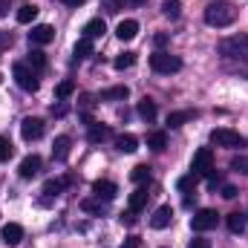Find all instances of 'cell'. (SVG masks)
Segmentation results:
<instances>
[{
    "label": "cell",
    "instance_id": "29",
    "mask_svg": "<svg viewBox=\"0 0 248 248\" xmlns=\"http://www.w3.org/2000/svg\"><path fill=\"white\" fill-rule=\"evenodd\" d=\"M196 179H199L196 173H187V176H182V179L176 182V187H179L182 193H196Z\"/></svg>",
    "mask_w": 248,
    "mask_h": 248
},
{
    "label": "cell",
    "instance_id": "47",
    "mask_svg": "<svg viewBox=\"0 0 248 248\" xmlns=\"http://www.w3.org/2000/svg\"><path fill=\"white\" fill-rule=\"evenodd\" d=\"M6 12H9V0H0V17H6Z\"/></svg>",
    "mask_w": 248,
    "mask_h": 248
},
{
    "label": "cell",
    "instance_id": "22",
    "mask_svg": "<svg viewBox=\"0 0 248 248\" xmlns=\"http://www.w3.org/2000/svg\"><path fill=\"white\" fill-rule=\"evenodd\" d=\"M104 32H107V23H104L101 17H93V20L84 26V38H90V41H93V38H101Z\"/></svg>",
    "mask_w": 248,
    "mask_h": 248
},
{
    "label": "cell",
    "instance_id": "11",
    "mask_svg": "<svg viewBox=\"0 0 248 248\" xmlns=\"http://www.w3.org/2000/svg\"><path fill=\"white\" fill-rule=\"evenodd\" d=\"M93 193H95V199L110 202V199L119 193V185H116V182H110V179H95V182H93Z\"/></svg>",
    "mask_w": 248,
    "mask_h": 248
},
{
    "label": "cell",
    "instance_id": "37",
    "mask_svg": "<svg viewBox=\"0 0 248 248\" xmlns=\"http://www.w3.org/2000/svg\"><path fill=\"white\" fill-rule=\"evenodd\" d=\"M49 113H52L55 119H63V116L69 113V104H66V101H58V104H52V110H49Z\"/></svg>",
    "mask_w": 248,
    "mask_h": 248
},
{
    "label": "cell",
    "instance_id": "33",
    "mask_svg": "<svg viewBox=\"0 0 248 248\" xmlns=\"http://www.w3.org/2000/svg\"><path fill=\"white\" fill-rule=\"evenodd\" d=\"M133 63H136V52H122V55L113 61V66H116V69H130Z\"/></svg>",
    "mask_w": 248,
    "mask_h": 248
},
{
    "label": "cell",
    "instance_id": "44",
    "mask_svg": "<svg viewBox=\"0 0 248 248\" xmlns=\"http://www.w3.org/2000/svg\"><path fill=\"white\" fill-rule=\"evenodd\" d=\"M153 44H156V46H159V52H162V46L168 44V35H165V32H162V35H156V38H153Z\"/></svg>",
    "mask_w": 248,
    "mask_h": 248
},
{
    "label": "cell",
    "instance_id": "17",
    "mask_svg": "<svg viewBox=\"0 0 248 248\" xmlns=\"http://www.w3.org/2000/svg\"><path fill=\"white\" fill-rule=\"evenodd\" d=\"M147 199H150V193H147V187L141 185V187H136L133 193H130V211H144L147 208Z\"/></svg>",
    "mask_w": 248,
    "mask_h": 248
},
{
    "label": "cell",
    "instance_id": "41",
    "mask_svg": "<svg viewBox=\"0 0 248 248\" xmlns=\"http://www.w3.org/2000/svg\"><path fill=\"white\" fill-rule=\"evenodd\" d=\"M122 225H136V211H124L122 214Z\"/></svg>",
    "mask_w": 248,
    "mask_h": 248
},
{
    "label": "cell",
    "instance_id": "23",
    "mask_svg": "<svg viewBox=\"0 0 248 248\" xmlns=\"http://www.w3.org/2000/svg\"><path fill=\"white\" fill-rule=\"evenodd\" d=\"M193 119H196V110H176V113L168 116V124L170 127H182V124L193 122Z\"/></svg>",
    "mask_w": 248,
    "mask_h": 248
},
{
    "label": "cell",
    "instance_id": "38",
    "mask_svg": "<svg viewBox=\"0 0 248 248\" xmlns=\"http://www.w3.org/2000/svg\"><path fill=\"white\" fill-rule=\"evenodd\" d=\"M122 248H141V237H136V234H130L127 240L122 243Z\"/></svg>",
    "mask_w": 248,
    "mask_h": 248
},
{
    "label": "cell",
    "instance_id": "45",
    "mask_svg": "<svg viewBox=\"0 0 248 248\" xmlns=\"http://www.w3.org/2000/svg\"><path fill=\"white\" fill-rule=\"evenodd\" d=\"M63 6H72V9H78V6H84L87 0H61Z\"/></svg>",
    "mask_w": 248,
    "mask_h": 248
},
{
    "label": "cell",
    "instance_id": "15",
    "mask_svg": "<svg viewBox=\"0 0 248 248\" xmlns=\"http://www.w3.org/2000/svg\"><path fill=\"white\" fill-rule=\"evenodd\" d=\"M0 237H3V243H6V246H17V243L23 240V228H20L17 222H6V225H3V231H0Z\"/></svg>",
    "mask_w": 248,
    "mask_h": 248
},
{
    "label": "cell",
    "instance_id": "25",
    "mask_svg": "<svg viewBox=\"0 0 248 248\" xmlns=\"http://www.w3.org/2000/svg\"><path fill=\"white\" fill-rule=\"evenodd\" d=\"M26 63H29V66L35 69V72H44V69L49 66V61H46V55H44L41 49H32V52H29V58H26Z\"/></svg>",
    "mask_w": 248,
    "mask_h": 248
},
{
    "label": "cell",
    "instance_id": "9",
    "mask_svg": "<svg viewBox=\"0 0 248 248\" xmlns=\"http://www.w3.org/2000/svg\"><path fill=\"white\" fill-rule=\"evenodd\" d=\"M49 41H55V29H52L49 23L32 26V32H29V44H32V46H44V44H49Z\"/></svg>",
    "mask_w": 248,
    "mask_h": 248
},
{
    "label": "cell",
    "instance_id": "46",
    "mask_svg": "<svg viewBox=\"0 0 248 248\" xmlns=\"http://www.w3.org/2000/svg\"><path fill=\"white\" fill-rule=\"evenodd\" d=\"M147 0H122V6H144Z\"/></svg>",
    "mask_w": 248,
    "mask_h": 248
},
{
    "label": "cell",
    "instance_id": "10",
    "mask_svg": "<svg viewBox=\"0 0 248 248\" xmlns=\"http://www.w3.org/2000/svg\"><path fill=\"white\" fill-rule=\"evenodd\" d=\"M75 182V176L69 173V176H63V179H46V185H44V202H49V199H55V196H61L63 187L72 185Z\"/></svg>",
    "mask_w": 248,
    "mask_h": 248
},
{
    "label": "cell",
    "instance_id": "21",
    "mask_svg": "<svg viewBox=\"0 0 248 248\" xmlns=\"http://www.w3.org/2000/svg\"><path fill=\"white\" fill-rule=\"evenodd\" d=\"M116 35H119V41H133V38L139 35V23L127 17V20H122V23H119V29H116Z\"/></svg>",
    "mask_w": 248,
    "mask_h": 248
},
{
    "label": "cell",
    "instance_id": "32",
    "mask_svg": "<svg viewBox=\"0 0 248 248\" xmlns=\"http://www.w3.org/2000/svg\"><path fill=\"white\" fill-rule=\"evenodd\" d=\"M87 55H93V41L90 38H81L75 44V58H87Z\"/></svg>",
    "mask_w": 248,
    "mask_h": 248
},
{
    "label": "cell",
    "instance_id": "20",
    "mask_svg": "<svg viewBox=\"0 0 248 248\" xmlns=\"http://www.w3.org/2000/svg\"><path fill=\"white\" fill-rule=\"evenodd\" d=\"M147 147L156 150V153H162V150L168 147V133H165V130H153V133H147Z\"/></svg>",
    "mask_w": 248,
    "mask_h": 248
},
{
    "label": "cell",
    "instance_id": "40",
    "mask_svg": "<svg viewBox=\"0 0 248 248\" xmlns=\"http://www.w3.org/2000/svg\"><path fill=\"white\" fill-rule=\"evenodd\" d=\"M12 41H15V38H12V32H0V49H9V46H12Z\"/></svg>",
    "mask_w": 248,
    "mask_h": 248
},
{
    "label": "cell",
    "instance_id": "28",
    "mask_svg": "<svg viewBox=\"0 0 248 248\" xmlns=\"http://www.w3.org/2000/svg\"><path fill=\"white\" fill-rule=\"evenodd\" d=\"M130 179L139 182V185H144V182L150 179V168H147V165H136V168L130 170Z\"/></svg>",
    "mask_w": 248,
    "mask_h": 248
},
{
    "label": "cell",
    "instance_id": "27",
    "mask_svg": "<svg viewBox=\"0 0 248 248\" xmlns=\"http://www.w3.org/2000/svg\"><path fill=\"white\" fill-rule=\"evenodd\" d=\"M35 17H38V6L26 3V6H20V9H17V23H32Z\"/></svg>",
    "mask_w": 248,
    "mask_h": 248
},
{
    "label": "cell",
    "instance_id": "1",
    "mask_svg": "<svg viewBox=\"0 0 248 248\" xmlns=\"http://www.w3.org/2000/svg\"><path fill=\"white\" fill-rule=\"evenodd\" d=\"M217 52L222 55V63L240 75L248 78V35H231V38H222Z\"/></svg>",
    "mask_w": 248,
    "mask_h": 248
},
{
    "label": "cell",
    "instance_id": "6",
    "mask_svg": "<svg viewBox=\"0 0 248 248\" xmlns=\"http://www.w3.org/2000/svg\"><path fill=\"white\" fill-rule=\"evenodd\" d=\"M214 170V150L211 147H199L193 153V162H190V173L196 176H208Z\"/></svg>",
    "mask_w": 248,
    "mask_h": 248
},
{
    "label": "cell",
    "instance_id": "3",
    "mask_svg": "<svg viewBox=\"0 0 248 248\" xmlns=\"http://www.w3.org/2000/svg\"><path fill=\"white\" fill-rule=\"evenodd\" d=\"M12 75H15V81H17V87L23 90V93H38V87H41V81H38V72L29 66L26 61H17L12 66Z\"/></svg>",
    "mask_w": 248,
    "mask_h": 248
},
{
    "label": "cell",
    "instance_id": "12",
    "mask_svg": "<svg viewBox=\"0 0 248 248\" xmlns=\"http://www.w3.org/2000/svg\"><path fill=\"white\" fill-rule=\"evenodd\" d=\"M41 165H44V162H41V156H35V153H32V156H26V159L20 162V168H17L20 179H32V176H38V173H41Z\"/></svg>",
    "mask_w": 248,
    "mask_h": 248
},
{
    "label": "cell",
    "instance_id": "34",
    "mask_svg": "<svg viewBox=\"0 0 248 248\" xmlns=\"http://www.w3.org/2000/svg\"><path fill=\"white\" fill-rule=\"evenodd\" d=\"M231 170L248 176V156H234V159H231Z\"/></svg>",
    "mask_w": 248,
    "mask_h": 248
},
{
    "label": "cell",
    "instance_id": "30",
    "mask_svg": "<svg viewBox=\"0 0 248 248\" xmlns=\"http://www.w3.org/2000/svg\"><path fill=\"white\" fill-rule=\"evenodd\" d=\"M162 12H165L170 20H176L179 12H182V6H179V0H162Z\"/></svg>",
    "mask_w": 248,
    "mask_h": 248
},
{
    "label": "cell",
    "instance_id": "18",
    "mask_svg": "<svg viewBox=\"0 0 248 248\" xmlns=\"http://www.w3.org/2000/svg\"><path fill=\"white\" fill-rule=\"evenodd\" d=\"M116 150H119V153H136V150H139V139H136L133 133L116 136Z\"/></svg>",
    "mask_w": 248,
    "mask_h": 248
},
{
    "label": "cell",
    "instance_id": "19",
    "mask_svg": "<svg viewBox=\"0 0 248 248\" xmlns=\"http://www.w3.org/2000/svg\"><path fill=\"white\" fill-rule=\"evenodd\" d=\"M248 228V217L243 211H234V214H228V231L231 234H243Z\"/></svg>",
    "mask_w": 248,
    "mask_h": 248
},
{
    "label": "cell",
    "instance_id": "39",
    "mask_svg": "<svg viewBox=\"0 0 248 248\" xmlns=\"http://www.w3.org/2000/svg\"><path fill=\"white\" fill-rule=\"evenodd\" d=\"M208 185L214 187V190H217V187L222 185V176H219V173H217V168H214V170H211V173H208Z\"/></svg>",
    "mask_w": 248,
    "mask_h": 248
},
{
    "label": "cell",
    "instance_id": "26",
    "mask_svg": "<svg viewBox=\"0 0 248 248\" xmlns=\"http://www.w3.org/2000/svg\"><path fill=\"white\" fill-rule=\"evenodd\" d=\"M127 95H130V90H127V87H110V90H104L98 98H101V101H124Z\"/></svg>",
    "mask_w": 248,
    "mask_h": 248
},
{
    "label": "cell",
    "instance_id": "13",
    "mask_svg": "<svg viewBox=\"0 0 248 248\" xmlns=\"http://www.w3.org/2000/svg\"><path fill=\"white\" fill-rule=\"evenodd\" d=\"M170 222H173V208H170V205H162V208H156V214L150 217V225H153L156 231L168 228Z\"/></svg>",
    "mask_w": 248,
    "mask_h": 248
},
{
    "label": "cell",
    "instance_id": "2",
    "mask_svg": "<svg viewBox=\"0 0 248 248\" xmlns=\"http://www.w3.org/2000/svg\"><path fill=\"white\" fill-rule=\"evenodd\" d=\"M234 20H237V6H234V3H228V0H214V3H208V9H205V23H208V26L222 29V26H231Z\"/></svg>",
    "mask_w": 248,
    "mask_h": 248
},
{
    "label": "cell",
    "instance_id": "36",
    "mask_svg": "<svg viewBox=\"0 0 248 248\" xmlns=\"http://www.w3.org/2000/svg\"><path fill=\"white\" fill-rule=\"evenodd\" d=\"M12 153H15L12 141H9L6 136H0V162H9V159H12Z\"/></svg>",
    "mask_w": 248,
    "mask_h": 248
},
{
    "label": "cell",
    "instance_id": "31",
    "mask_svg": "<svg viewBox=\"0 0 248 248\" xmlns=\"http://www.w3.org/2000/svg\"><path fill=\"white\" fill-rule=\"evenodd\" d=\"M72 93H75V81H61V84L55 87V95H58V101H66Z\"/></svg>",
    "mask_w": 248,
    "mask_h": 248
},
{
    "label": "cell",
    "instance_id": "16",
    "mask_svg": "<svg viewBox=\"0 0 248 248\" xmlns=\"http://www.w3.org/2000/svg\"><path fill=\"white\" fill-rule=\"evenodd\" d=\"M69 147H72V139H69V136H58L55 144H52V159H55V162H66Z\"/></svg>",
    "mask_w": 248,
    "mask_h": 248
},
{
    "label": "cell",
    "instance_id": "5",
    "mask_svg": "<svg viewBox=\"0 0 248 248\" xmlns=\"http://www.w3.org/2000/svg\"><path fill=\"white\" fill-rule=\"evenodd\" d=\"M150 69L159 72V75H173V72L182 69V61L176 55H170V52H153L150 55Z\"/></svg>",
    "mask_w": 248,
    "mask_h": 248
},
{
    "label": "cell",
    "instance_id": "4",
    "mask_svg": "<svg viewBox=\"0 0 248 248\" xmlns=\"http://www.w3.org/2000/svg\"><path fill=\"white\" fill-rule=\"evenodd\" d=\"M211 144H217V147H246V136H240L237 130H231V127H214L211 130Z\"/></svg>",
    "mask_w": 248,
    "mask_h": 248
},
{
    "label": "cell",
    "instance_id": "42",
    "mask_svg": "<svg viewBox=\"0 0 248 248\" xmlns=\"http://www.w3.org/2000/svg\"><path fill=\"white\" fill-rule=\"evenodd\" d=\"M219 193H222L225 199H234V196H237V187H234V185H222V190H219Z\"/></svg>",
    "mask_w": 248,
    "mask_h": 248
},
{
    "label": "cell",
    "instance_id": "7",
    "mask_svg": "<svg viewBox=\"0 0 248 248\" xmlns=\"http://www.w3.org/2000/svg\"><path fill=\"white\" fill-rule=\"evenodd\" d=\"M217 211L214 208H202V211H196L193 217H190V228L196 231V234H202V231H211V228H217Z\"/></svg>",
    "mask_w": 248,
    "mask_h": 248
},
{
    "label": "cell",
    "instance_id": "24",
    "mask_svg": "<svg viewBox=\"0 0 248 248\" xmlns=\"http://www.w3.org/2000/svg\"><path fill=\"white\" fill-rule=\"evenodd\" d=\"M156 113H159V107H156L153 98H141V101H139V116H141L144 122H153Z\"/></svg>",
    "mask_w": 248,
    "mask_h": 248
},
{
    "label": "cell",
    "instance_id": "35",
    "mask_svg": "<svg viewBox=\"0 0 248 248\" xmlns=\"http://www.w3.org/2000/svg\"><path fill=\"white\" fill-rule=\"evenodd\" d=\"M81 208H84L87 214H104V205H101V199H84V202H81Z\"/></svg>",
    "mask_w": 248,
    "mask_h": 248
},
{
    "label": "cell",
    "instance_id": "43",
    "mask_svg": "<svg viewBox=\"0 0 248 248\" xmlns=\"http://www.w3.org/2000/svg\"><path fill=\"white\" fill-rule=\"evenodd\" d=\"M187 248H211V243L199 237V240H190V246H187Z\"/></svg>",
    "mask_w": 248,
    "mask_h": 248
},
{
    "label": "cell",
    "instance_id": "14",
    "mask_svg": "<svg viewBox=\"0 0 248 248\" xmlns=\"http://www.w3.org/2000/svg\"><path fill=\"white\" fill-rule=\"evenodd\" d=\"M107 139H113V130L107 124H90V133H87V141L90 144H101Z\"/></svg>",
    "mask_w": 248,
    "mask_h": 248
},
{
    "label": "cell",
    "instance_id": "8",
    "mask_svg": "<svg viewBox=\"0 0 248 248\" xmlns=\"http://www.w3.org/2000/svg\"><path fill=\"white\" fill-rule=\"evenodd\" d=\"M44 130H46V124H44V119L26 116V119L20 122V136H23L26 141H38V139L44 136Z\"/></svg>",
    "mask_w": 248,
    "mask_h": 248
}]
</instances>
